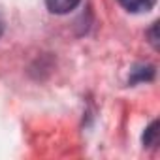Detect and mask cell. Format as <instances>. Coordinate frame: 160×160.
<instances>
[{
	"mask_svg": "<svg viewBox=\"0 0 160 160\" xmlns=\"http://www.w3.org/2000/svg\"><path fill=\"white\" fill-rule=\"evenodd\" d=\"M119 4H121L126 12L143 13V12H149V10L154 6V0H119Z\"/></svg>",
	"mask_w": 160,
	"mask_h": 160,
	"instance_id": "obj_1",
	"label": "cell"
},
{
	"mask_svg": "<svg viewBox=\"0 0 160 160\" xmlns=\"http://www.w3.org/2000/svg\"><path fill=\"white\" fill-rule=\"evenodd\" d=\"M45 2H47L49 12L58 13V15H64V13L72 12L79 4V0H45Z\"/></svg>",
	"mask_w": 160,
	"mask_h": 160,
	"instance_id": "obj_2",
	"label": "cell"
},
{
	"mask_svg": "<svg viewBox=\"0 0 160 160\" xmlns=\"http://www.w3.org/2000/svg\"><path fill=\"white\" fill-rule=\"evenodd\" d=\"M154 73L152 66H147V68H136L134 70V75L130 77V83H136V81H145V79H151Z\"/></svg>",
	"mask_w": 160,
	"mask_h": 160,
	"instance_id": "obj_3",
	"label": "cell"
},
{
	"mask_svg": "<svg viewBox=\"0 0 160 160\" xmlns=\"http://www.w3.org/2000/svg\"><path fill=\"white\" fill-rule=\"evenodd\" d=\"M158 122H152L147 130H145V134H143V143L145 145H154L156 143V136H158Z\"/></svg>",
	"mask_w": 160,
	"mask_h": 160,
	"instance_id": "obj_4",
	"label": "cell"
},
{
	"mask_svg": "<svg viewBox=\"0 0 160 160\" xmlns=\"http://www.w3.org/2000/svg\"><path fill=\"white\" fill-rule=\"evenodd\" d=\"M156 28H158V23H154V25H152V28L149 30V36H151V43L158 49V36H156Z\"/></svg>",
	"mask_w": 160,
	"mask_h": 160,
	"instance_id": "obj_5",
	"label": "cell"
},
{
	"mask_svg": "<svg viewBox=\"0 0 160 160\" xmlns=\"http://www.w3.org/2000/svg\"><path fill=\"white\" fill-rule=\"evenodd\" d=\"M2 32H4V21H2V17H0V36H2Z\"/></svg>",
	"mask_w": 160,
	"mask_h": 160,
	"instance_id": "obj_6",
	"label": "cell"
}]
</instances>
